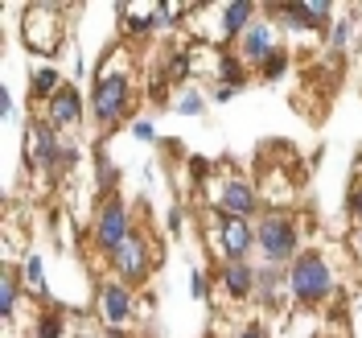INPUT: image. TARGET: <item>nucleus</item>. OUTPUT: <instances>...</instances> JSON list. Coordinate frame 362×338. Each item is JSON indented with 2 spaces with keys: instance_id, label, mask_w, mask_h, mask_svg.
<instances>
[{
  "instance_id": "1",
  "label": "nucleus",
  "mask_w": 362,
  "mask_h": 338,
  "mask_svg": "<svg viewBox=\"0 0 362 338\" xmlns=\"http://www.w3.org/2000/svg\"><path fill=\"white\" fill-rule=\"evenodd\" d=\"M288 293L300 305H321L325 297L334 293V269L321 252H300L293 264H288Z\"/></svg>"
},
{
  "instance_id": "2",
  "label": "nucleus",
  "mask_w": 362,
  "mask_h": 338,
  "mask_svg": "<svg viewBox=\"0 0 362 338\" xmlns=\"http://www.w3.org/2000/svg\"><path fill=\"white\" fill-rule=\"evenodd\" d=\"M132 108V79L124 70H112V62L99 70L95 79V120L103 128H112L115 120H124Z\"/></svg>"
},
{
  "instance_id": "3",
  "label": "nucleus",
  "mask_w": 362,
  "mask_h": 338,
  "mask_svg": "<svg viewBox=\"0 0 362 338\" xmlns=\"http://www.w3.org/2000/svg\"><path fill=\"white\" fill-rule=\"evenodd\" d=\"M255 244L259 252L268 256V264H293L296 260V244H300V227H296L293 215H284V210H272L259 219V231H255Z\"/></svg>"
},
{
  "instance_id": "4",
  "label": "nucleus",
  "mask_w": 362,
  "mask_h": 338,
  "mask_svg": "<svg viewBox=\"0 0 362 338\" xmlns=\"http://www.w3.org/2000/svg\"><path fill=\"white\" fill-rule=\"evenodd\" d=\"M70 153H62V140H58V128L49 120H33L25 128V165L29 169H45V174H58V165L66 161Z\"/></svg>"
},
{
  "instance_id": "5",
  "label": "nucleus",
  "mask_w": 362,
  "mask_h": 338,
  "mask_svg": "<svg viewBox=\"0 0 362 338\" xmlns=\"http://www.w3.org/2000/svg\"><path fill=\"white\" fill-rule=\"evenodd\" d=\"M128 235H132V215H128V206L119 203V198H107V203L99 206V219H95V244L112 256Z\"/></svg>"
},
{
  "instance_id": "6",
  "label": "nucleus",
  "mask_w": 362,
  "mask_h": 338,
  "mask_svg": "<svg viewBox=\"0 0 362 338\" xmlns=\"http://www.w3.org/2000/svg\"><path fill=\"white\" fill-rule=\"evenodd\" d=\"M218 256L223 264H243L247 252L255 248V227L247 219H230V215H218Z\"/></svg>"
},
{
  "instance_id": "7",
  "label": "nucleus",
  "mask_w": 362,
  "mask_h": 338,
  "mask_svg": "<svg viewBox=\"0 0 362 338\" xmlns=\"http://www.w3.org/2000/svg\"><path fill=\"white\" fill-rule=\"evenodd\" d=\"M112 264H115V272L124 276V285L144 281V272H148V244H144V235H128V240L112 252Z\"/></svg>"
},
{
  "instance_id": "8",
  "label": "nucleus",
  "mask_w": 362,
  "mask_h": 338,
  "mask_svg": "<svg viewBox=\"0 0 362 338\" xmlns=\"http://www.w3.org/2000/svg\"><path fill=\"white\" fill-rule=\"evenodd\" d=\"M255 186L243 178H226L223 190H218V215H230V219H247L255 215Z\"/></svg>"
},
{
  "instance_id": "9",
  "label": "nucleus",
  "mask_w": 362,
  "mask_h": 338,
  "mask_svg": "<svg viewBox=\"0 0 362 338\" xmlns=\"http://www.w3.org/2000/svg\"><path fill=\"white\" fill-rule=\"evenodd\" d=\"M99 310H103V322L107 326H124L132 317V289L124 281H107L99 289Z\"/></svg>"
},
{
  "instance_id": "10",
  "label": "nucleus",
  "mask_w": 362,
  "mask_h": 338,
  "mask_svg": "<svg viewBox=\"0 0 362 338\" xmlns=\"http://www.w3.org/2000/svg\"><path fill=\"white\" fill-rule=\"evenodd\" d=\"M251 13H255V4L251 0H230L218 9V42H235V38H243L251 29Z\"/></svg>"
},
{
  "instance_id": "11",
  "label": "nucleus",
  "mask_w": 362,
  "mask_h": 338,
  "mask_svg": "<svg viewBox=\"0 0 362 338\" xmlns=\"http://www.w3.org/2000/svg\"><path fill=\"white\" fill-rule=\"evenodd\" d=\"M272 54H276V45H272V25L268 21H251V29L243 33V45H239V58L264 67Z\"/></svg>"
},
{
  "instance_id": "12",
  "label": "nucleus",
  "mask_w": 362,
  "mask_h": 338,
  "mask_svg": "<svg viewBox=\"0 0 362 338\" xmlns=\"http://www.w3.org/2000/svg\"><path fill=\"white\" fill-rule=\"evenodd\" d=\"M272 13H284V21L296 25V29H325L329 25V4H272Z\"/></svg>"
},
{
  "instance_id": "13",
  "label": "nucleus",
  "mask_w": 362,
  "mask_h": 338,
  "mask_svg": "<svg viewBox=\"0 0 362 338\" xmlns=\"http://www.w3.org/2000/svg\"><path fill=\"white\" fill-rule=\"evenodd\" d=\"M78 116H83V99H78V91L66 83V87L49 99V124H54V128H70V124H78Z\"/></svg>"
},
{
  "instance_id": "14",
  "label": "nucleus",
  "mask_w": 362,
  "mask_h": 338,
  "mask_svg": "<svg viewBox=\"0 0 362 338\" xmlns=\"http://www.w3.org/2000/svg\"><path fill=\"white\" fill-rule=\"evenodd\" d=\"M223 289L230 297H247L251 289H255V272L247 269V264H223Z\"/></svg>"
},
{
  "instance_id": "15",
  "label": "nucleus",
  "mask_w": 362,
  "mask_h": 338,
  "mask_svg": "<svg viewBox=\"0 0 362 338\" xmlns=\"http://www.w3.org/2000/svg\"><path fill=\"white\" fill-rule=\"evenodd\" d=\"M218 79H223L226 87H243V83H247V62H243V58H239V54H230V50H223V54H218Z\"/></svg>"
},
{
  "instance_id": "16",
  "label": "nucleus",
  "mask_w": 362,
  "mask_h": 338,
  "mask_svg": "<svg viewBox=\"0 0 362 338\" xmlns=\"http://www.w3.org/2000/svg\"><path fill=\"white\" fill-rule=\"evenodd\" d=\"M62 87H66V83H62V74H58L54 67H42L37 74H33V95H37V99H54Z\"/></svg>"
},
{
  "instance_id": "17",
  "label": "nucleus",
  "mask_w": 362,
  "mask_h": 338,
  "mask_svg": "<svg viewBox=\"0 0 362 338\" xmlns=\"http://www.w3.org/2000/svg\"><path fill=\"white\" fill-rule=\"evenodd\" d=\"M13 310H17V276H13V269H4V276H0V314L13 317Z\"/></svg>"
},
{
  "instance_id": "18",
  "label": "nucleus",
  "mask_w": 362,
  "mask_h": 338,
  "mask_svg": "<svg viewBox=\"0 0 362 338\" xmlns=\"http://www.w3.org/2000/svg\"><path fill=\"white\" fill-rule=\"evenodd\" d=\"M37 338H62V310H45L37 317Z\"/></svg>"
},
{
  "instance_id": "19",
  "label": "nucleus",
  "mask_w": 362,
  "mask_h": 338,
  "mask_svg": "<svg viewBox=\"0 0 362 338\" xmlns=\"http://www.w3.org/2000/svg\"><path fill=\"white\" fill-rule=\"evenodd\" d=\"M25 285H29L33 293H42V289H45V276H42V256H33V252L25 256Z\"/></svg>"
},
{
  "instance_id": "20",
  "label": "nucleus",
  "mask_w": 362,
  "mask_h": 338,
  "mask_svg": "<svg viewBox=\"0 0 362 338\" xmlns=\"http://www.w3.org/2000/svg\"><path fill=\"white\" fill-rule=\"evenodd\" d=\"M284 67H288V54H284V50H276L268 62L259 67V74H264V79H280V74H284Z\"/></svg>"
},
{
  "instance_id": "21",
  "label": "nucleus",
  "mask_w": 362,
  "mask_h": 338,
  "mask_svg": "<svg viewBox=\"0 0 362 338\" xmlns=\"http://www.w3.org/2000/svg\"><path fill=\"white\" fill-rule=\"evenodd\" d=\"M202 108H206V99L198 95V91H185V95L177 99V112H181V116H198Z\"/></svg>"
},
{
  "instance_id": "22",
  "label": "nucleus",
  "mask_w": 362,
  "mask_h": 338,
  "mask_svg": "<svg viewBox=\"0 0 362 338\" xmlns=\"http://www.w3.org/2000/svg\"><path fill=\"white\" fill-rule=\"evenodd\" d=\"M346 206H350L354 223H362V186H354V190H350V198H346Z\"/></svg>"
},
{
  "instance_id": "23",
  "label": "nucleus",
  "mask_w": 362,
  "mask_h": 338,
  "mask_svg": "<svg viewBox=\"0 0 362 338\" xmlns=\"http://www.w3.org/2000/svg\"><path fill=\"white\" fill-rule=\"evenodd\" d=\"M350 252L362 260V223H354V231H350Z\"/></svg>"
},
{
  "instance_id": "24",
  "label": "nucleus",
  "mask_w": 362,
  "mask_h": 338,
  "mask_svg": "<svg viewBox=\"0 0 362 338\" xmlns=\"http://www.w3.org/2000/svg\"><path fill=\"white\" fill-rule=\"evenodd\" d=\"M189 293L206 297V276H202V272H194V276H189Z\"/></svg>"
},
{
  "instance_id": "25",
  "label": "nucleus",
  "mask_w": 362,
  "mask_h": 338,
  "mask_svg": "<svg viewBox=\"0 0 362 338\" xmlns=\"http://www.w3.org/2000/svg\"><path fill=\"white\" fill-rule=\"evenodd\" d=\"M136 136H140V140H153V124H148V120H136V128H132Z\"/></svg>"
},
{
  "instance_id": "26",
  "label": "nucleus",
  "mask_w": 362,
  "mask_h": 338,
  "mask_svg": "<svg viewBox=\"0 0 362 338\" xmlns=\"http://www.w3.org/2000/svg\"><path fill=\"white\" fill-rule=\"evenodd\" d=\"M230 95H235V87H226V83H218V87H214V99H218V103H226Z\"/></svg>"
},
{
  "instance_id": "27",
  "label": "nucleus",
  "mask_w": 362,
  "mask_h": 338,
  "mask_svg": "<svg viewBox=\"0 0 362 338\" xmlns=\"http://www.w3.org/2000/svg\"><path fill=\"white\" fill-rule=\"evenodd\" d=\"M346 33H350L346 25H338V29H334V50H341V45H346Z\"/></svg>"
},
{
  "instance_id": "28",
  "label": "nucleus",
  "mask_w": 362,
  "mask_h": 338,
  "mask_svg": "<svg viewBox=\"0 0 362 338\" xmlns=\"http://www.w3.org/2000/svg\"><path fill=\"white\" fill-rule=\"evenodd\" d=\"M0 108H4V116H13V95H8V87L0 91Z\"/></svg>"
},
{
  "instance_id": "29",
  "label": "nucleus",
  "mask_w": 362,
  "mask_h": 338,
  "mask_svg": "<svg viewBox=\"0 0 362 338\" xmlns=\"http://www.w3.org/2000/svg\"><path fill=\"white\" fill-rule=\"evenodd\" d=\"M243 338H268V334H264L259 326H247V334H243Z\"/></svg>"
},
{
  "instance_id": "30",
  "label": "nucleus",
  "mask_w": 362,
  "mask_h": 338,
  "mask_svg": "<svg viewBox=\"0 0 362 338\" xmlns=\"http://www.w3.org/2000/svg\"><path fill=\"white\" fill-rule=\"evenodd\" d=\"M78 338H90V334H78Z\"/></svg>"
}]
</instances>
